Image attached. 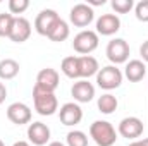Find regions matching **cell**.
<instances>
[{"label":"cell","instance_id":"11","mask_svg":"<svg viewBox=\"0 0 148 146\" xmlns=\"http://www.w3.org/2000/svg\"><path fill=\"white\" fill-rule=\"evenodd\" d=\"M71 95H73L74 102L77 103H88L95 98V86L86 81V79H79L76 81L71 88Z\"/></svg>","mask_w":148,"mask_h":146},{"label":"cell","instance_id":"21","mask_svg":"<svg viewBox=\"0 0 148 146\" xmlns=\"http://www.w3.org/2000/svg\"><path fill=\"white\" fill-rule=\"evenodd\" d=\"M47 38H50L52 41H64L69 38V24L64 19H59L57 24L53 26V29L50 31V35Z\"/></svg>","mask_w":148,"mask_h":146},{"label":"cell","instance_id":"9","mask_svg":"<svg viewBox=\"0 0 148 146\" xmlns=\"http://www.w3.org/2000/svg\"><path fill=\"white\" fill-rule=\"evenodd\" d=\"M143 122L138 119V117H124L121 122H119V134L126 139H136L143 134Z\"/></svg>","mask_w":148,"mask_h":146},{"label":"cell","instance_id":"16","mask_svg":"<svg viewBox=\"0 0 148 146\" xmlns=\"http://www.w3.org/2000/svg\"><path fill=\"white\" fill-rule=\"evenodd\" d=\"M77 62H79V77L81 79L91 77V76L98 74V71H100L98 60L91 55H81V57H77Z\"/></svg>","mask_w":148,"mask_h":146},{"label":"cell","instance_id":"26","mask_svg":"<svg viewBox=\"0 0 148 146\" xmlns=\"http://www.w3.org/2000/svg\"><path fill=\"white\" fill-rule=\"evenodd\" d=\"M29 7L28 0H9V12L10 14H23Z\"/></svg>","mask_w":148,"mask_h":146},{"label":"cell","instance_id":"29","mask_svg":"<svg viewBox=\"0 0 148 146\" xmlns=\"http://www.w3.org/2000/svg\"><path fill=\"white\" fill-rule=\"evenodd\" d=\"M127 146H148V138H145V139H136V141H133L131 145Z\"/></svg>","mask_w":148,"mask_h":146},{"label":"cell","instance_id":"8","mask_svg":"<svg viewBox=\"0 0 148 146\" xmlns=\"http://www.w3.org/2000/svg\"><path fill=\"white\" fill-rule=\"evenodd\" d=\"M7 119L16 126H24L31 122V108L23 102H14L7 107Z\"/></svg>","mask_w":148,"mask_h":146},{"label":"cell","instance_id":"32","mask_svg":"<svg viewBox=\"0 0 148 146\" xmlns=\"http://www.w3.org/2000/svg\"><path fill=\"white\" fill-rule=\"evenodd\" d=\"M0 146H5V145H3V141H2V139H0Z\"/></svg>","mask_w":148,"mask_h":146},{"label":"cell","instance_id":"15","mask_svg":"<svg viewBox=\"0 0 148 146\" xmlns=\"http://www.w3.org/2000/svg\"><path fill=\"white\" fill-rule=\"evenodd\" d=\"M29 36H31V24H29V21L26 17H16L9 38L14 43H24Z\"/></svg>","mask_w":148,"mask_h":146},{"label":"cell","instance_id":"30","mask_svg":"<svg viewBox=\"0 0 148 146\" xmlns=\"http://www.w3.org/2000/svg\"><path fill=\"white\" fill-rule=\"evenodd\" d=\"M12 146H31V145H29L28 141H16Z\"/></svg>","mask_w":148,"mask_h":146},{"label":"cell","instance_id":"10","mask_svg":"<svg viewBox=\"0 0 148 146\" xmlns=\"http://www.w3.org/2000/svg\"><path fill=\"white\" fill-rule=\"evenodd\" d=\"M35 88H36V89H41V91L53 93V91L59 88V72H57L55 69H52V67L41 69L36 76Z\"/></svg>","mask_w":148,"mask_h":146},{"label":"cell","instance_id":"7","mask_svg":"<svg viewBox=\"0 0 148 146\" xmlns=\"http://www.w3.org/2000/svg\"><path fill=\"white\" fill-rule=\"evenodd\" d=\"M59 19H60V16L53 9H43L36 16V19H35V29H36V33L41 35V36H48Z\"/></svg>","mask_w":148,"mask_h":146},{"label":"cell","instance_id":"22","mask_svg":"<svg viewBox=\"0 0 148 146\" xmlns=\"http://www.w3.org/2000/svg\"><path fill=\"white\" fill-rule=\"evenodd\" d=\"M67 146H88V136L83 131H71L67 132Z\"/></svg>","mask_w":148,"mask_h":146},{"label":"cell","instance_id":"1","mask_svg":"<svg viewBox=\"0 0 148 146\" xmlns=\"http://www.w3.org/2000/svg\"><path fill=\"white\" fill-rule=\"evenodd\" d=\"M90 136L98 146H114L117 141V131L107 120H95L90 126Z\"/></svg>","mask_w":148,"mask_h":146},{"label":"cell","instance_id":"27","mask_svg":"<svg viewBox=\"0 0 148 146\" xmlns=\"http://www.w3.org/2000/svg\"><path fill=\"white\" fill-rule=\"evenodd\" d=\"M140 55H141V59L148 62V40L147 41H143V45L140 46Z\"/></svg>","mask_w":148,"mask_h":146},{"label":"cell","instance_id":"5","mask_svg":"<svg viewBox=\"0 0 148 146\" xmlns=\"http://www.w3.org/2000/svg\"><path fill=\"white\" fill-rule=\"evenodd\" d=\"M105 53H107V59L112 64H115V65L117 64H124L129 59V45L122 38H114V40L109 41Z\"/></svg>","mask_w":148,"mask_h":146},{"label":"cell","instance_id":"19","mask_svg":"<svg viewBox=\"0 0 148 146\" xmlns=\"http://www.w3.org/2000/svg\"><path fill=\"white\" fill-rule=\"evenodd\" d=\"M60 71L64 72V76L71 77V79H79V62H77V57H66L62 60V65H60Z\"/></svg>","mask_w":148,"mask_h":146},{"label":"cell","instance_id":"3","mask_svg":"<svg viewBox=\"0 0 148 146\" xmlns=\"http://www.w3.org/2000/svg\"><path fill=\"white\" fill-rule=\"evenodd\" d=\"M122 77L124 76L121 72V69H117L115 65H105V67H102L98 71V74H97V84L102 89L110 91V89H115V88L121 86Z\"/></svg>","mask_w":148,"mask_h":146},{"label":"cell","instance_id":"25","mask_svg":"<svg viewBox=\"0 0 148 146\" xmlns=\"http://www.w3.org/2000/svg\"><path fill=\"white\" fill-rule=\"evenodd\" d=\"M134 14H136L138 21L148 23V0H141L134 5Z\"/></svg>","mask_w":148,"mask_h":146},{"label":"cell","instance_id":"23","mask_svg":"<svg viewBox=\"0 0 148 146\" xmlns=\"http://www.w3.org/2000/svg\"><path fill=\"white\" fill-rule=\"evenodd\" d=\"M14 19L16 17L12 14H0V38H9Z\"/></svg>","mask_w":148,"mask_h":146},{"label":"cell","instance_id":"4","mask_svg":"<svg viewBox=\"0 0 148 146\" xmlns=\"http://www.w3.org/2000/svg\"><path fill=\"white\" fill-rule=\"evenodd\" d=\"M73 48L77 53H81V55H88L93 50H97L98 48V35H97V31L83 29L81 33H77L74 36Z\"/></svg>","mask_w":148,"mask_h":146},{"label":"cell","instance_id":"24","mask_svg":"<svg viewBox=\"0 0 148 146\" xmlns=\"http://www.w3.org/2000/svg\"><path fill=\"white\" fill-rule=\"evenodd\" d=\"M110 5L117 14H127L134 7V2L133 0H112Z\"/></svg>","mask_w":148,"mask_h":146},{"label":"cell","instance_id":"17","mask_svg":"<svg viewBox=\"0 0 148 146\" xmlns=\"http://www.w3.org/2000/svg\"><path fill=\"white\" fill-rule=\"evenodd\" d=\"M147 74V65L145 62L141 60H129L126 64V69H124V76L131 81V83H138L145 77Z\"/></svg>","mask_w":148,"mask_h":146},{"label":"cell","instance_id":"18","mask_svg":"<svg viewBox=\"0 0 148 146\" xmlns=\"http://www.w3.org/2000/svg\"><path fill=\"white\" fill-rule=\"evenodd\" d=\"M19 74V64L14 59H3L0 60V79H14Z\"/></svg>","mask_w":148,"mask_h":146},{"label":"cell","instance_id":"28","mask_svg":"<svg viewBox=\"0 0 148 146\" xmlns=\"http://www.w3.org/2000/svg\"><path fill=\"white\" fill-rule=\"evenodd\" d=\"M5 98H7V88L3 83H0V105L5 102Z\"/></svg>","mask_w":148,"mask_h":146},{"label":"cell","instance_id":"13","mask_svg":"<svg viewBox=\"0 0 148 146\" xmlns=\"http://www.w3.org/2000/svg\"><path fill=\"white\" fill-rule=\"evenodd\" d=\"M59 119L64 126H76L81 122L83 119V110L77 103L69 102V103H64L60 110H59Z\"/></svg>","mask_w":148,"mask_h":146},{"label":"cell","instance_id":"2","mask_svg":"<svg viewBox=\"0 0 148 146\" xmlns=\"http://www.w3.org/2000/svg\"><path fill=\"white\" fill-rule=\"evenodd\" d=\"M33 102H35V110L40 115H53L59 110V102L55 93L33 88Z\"/></svg>","mask_w":148,"mask_h":146},{"label":"cell","instance_id":"31","mask_svg":"<svg viewBox=\"0 0 148 146\" xmlns=\"http://www.w3.org/2000/svg\"><path fill=\"white\" fill-rule=\"evenodd\" d=\"M48 146H66V145L60 143V141H52V143H48Z\"/></svg>","mask_w":148,"mask_h":146},{"label":"cell","instance_id":"14","mask_svg":"<svg viewBox=\"0 0 148 146\" xmlns=\"http://www.w3.org/2000/svg\"><path fill=\"white\" fill-rule=\"evenodd\" d=\"M28 139L35 146H43L50 141V129L43 122H33L28 127Z\"/></svg>","mask_w":148,"mask_h":146},{"label":"cell","instance_id":"6","mask_svg":"<svg viewBox=\"0 0 148 146\" xmlns=\"http://www.w3.org/2000/svg\"><path fill=\"white\" fill-rule=\"evenodd\" d=\"M69 19L76 28H86L93 23L95 19V12H93V7L88 5V3H76L71 12H69Z\"/></svg>","mask_w":148,"mask_h":146},{"label":"cell","instance_id":"20","mask_svg":"<svg viewBox=\"0 0 148 146\" xmlns=\"http://www.w3.org/2000/svg\"><path fill=\"white\" fill-rule=\"evenodd\" d=\"M117 105H119L117 98H115L114 95H110V93H105V95H102V96L98 98V110H100L102 113H105V115L114 113V112L117 110Z\"/></svg>","mask_w":148,"mask_h":146},{"label":"cell","instance_id":"12","mask_svg":"<svg viewBox=\"0 0 148 146\" xmlns=\"http://www.w3.org/2000/svg\"><path fill=\"white\" fill-rule=\"evenodd\" d=\"M121 29V19L115 14H102L97 19V35L112 36Z\"/></svg>","mask_w":148,"mask_h":146}]
</instances>
